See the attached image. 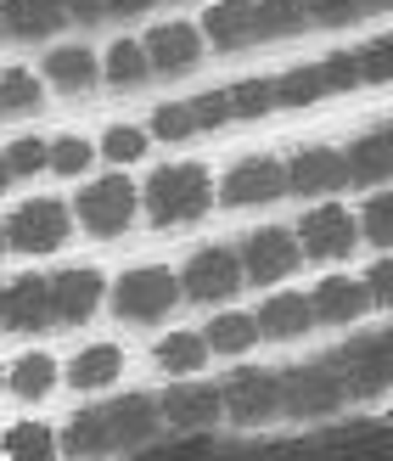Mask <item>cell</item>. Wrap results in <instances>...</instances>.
<instances>
[{"instance_id": "1", "label": "cell", "mask_w": 393, "mask_h": 461, "mask_svg": "<svg viewBox=\"0 0 393 461\" xmlns=\"http://www.w3.org/2000/svg\"><path fill=\"white\" fill-rule=\"evenodd\" d=\"M157 428H164V417H157V400L147 394H124L112 405H90L79 411L74 422H67L62 433V450L79 456V461H102L112 450H147L157 439Z\"/></svg>"}, {"instance_id": "2", "label": "cell", "mask_w": 393, "mask_h": 461, "mask_svg": "<svg viewBox=\"0 0 393 461\" xmlns=\"http://www.w3.org/2000/svg\"><path fill=\"white\" fill-rule=\"evenodd\" d=\"M147 214L152 225H186L208 209V197H214V186H208V169L202 164H164L152 180H147Z\"/></svg>"}, {"instance_id": "3", "label": "cell", "mask_w": 393, "mask_h": 461, "mask_svg": "<svg viewBox=\"0 0 393 461\" xmlns=\"http://www.w3.org/2000/svg\"><path fill=\"white\" fill-rule=\"evenodd\" d=\"M174 298H180V282L169 270H130L119 276V287H112V310H119V321H130V327H152V321H164L174 310Z\"/></svg>"}, {"instance_id": "4", "label": "cell", "mask_w": 393, "mask_h": 461, "mask_svg": "<svg viewBox=\"0 0 393 461\" xmlns=\"http://www.w3.org/2000/svg\"><path fill=\"white\" fill-rule=\"evenodd\" d=\"M135 203H141V192H135L124 175H107V180H90L79 192L74 214H79V225L90 237H119V230H130V220H135Z\"/></svg>"}, {"instance_id": "5", "label": "cell", "mask_w": 393, "mask_h": 461, "mask_svg": "<svg viewBox=\"0 0 393 461\" xmlns=\"http://www.w3.org/2000/svg\"><path fill=\"white\" fill-rule=\"evenodd\" d=\"M343 394H349V388H343V372L332 360L281 377V411H287V417H326V411L343 405Z\"/></svg>"}, {"instance_id": "6", "label": "cell", "mask_w": 393, "mask_h": 461, "mask_svg": "<svg viewBox=\"0 0 393 461\" xmlns=\"http://www.w3.org/2000/svg\"><path fill=\"white\" fill-rule=\"evenodd\" d=\"M219 405L230 422H270L281 417V377L275 372H230L219 383Z\"/></svg>"}, {"instance_id": "7", "label": "cell", "mask_w": 393, "mask_h": 461, "mask_svg": "<svg viewBox=\"0 0 393 461\" xmlns=\"http://www.w3.org/2000/svg\"><path fill=\"white\" fill-rule=\"evenodd\" d=\"M67 209L57 197H34V203H22V209L0 225L6 230V248H22V253H51V248H62L67 242Z\"/></svg>"}, {"instance_id": "8", "label": "cell", "mask_w": 393, "mask_h": 461, "mask_svg": "<svg viewBox=\"0 0 393 461\" xmlns=\"http://www.w3.org/2000/svg\"><path fill=\"white\" fill-rule=\"evenodd\" d=\"M242 287V259L230 248H202L192 253V265L180 270V293L192 298V304H219Z\"/></svg>"}, {"instance_id": "9", "label": "cell", "mask_w": 393, "mask_h": 461, "mask_svg": "<svg viewBox=\"0 0 393 461\" xmlns=\"http://www.w3.org/2000/svg\"><path fill=\"white\" fill-rule=\"evenodd\" d=\"M332 366L343 372V388H349V394H377V388L393 383V343H388V332L360 338L349 349H337Z\"/></svg>"}, {"instance_id": "10", "label": "cell", "mask_w": 393, "mask_h": 461, "mask_svg": "<svg viewBox=\"0 0 393 461\" xmlns=\"http://www.w3.org/2000/svg\"><path fill=\"white\" fill-rule=\"evenodd\" d=\"M360 242V220L343 214V209H309L304 220H298V248L309 253V259H349Z\"/></svg>"}, {"instance_id": "11", "label": "cell", "mask_w": 393, "mask_h": 461, "mask_svg": "<svg viewBox=\"0 0 393 461\" xmlns=\"http://www.w3.org/2000/svg\"><path fill=\"white\" fill-rule=\"evenodd\" d=\"M281 192H287V164H281V158H242V164L225 175V186H219L225 209H247V203H275Z\"/></svg>"}, {"instance_id": "12", "label": "cell", "mask_w": 393, "mask_h": 461, "mask_svg": "<svg viewBox=\"0 0 393 461\" xmlns=\"http://www.w3.org/2000/svg\"><path fill=\"white\" fill-rule=\"evenodd\" d=\"M237 259H242V282H281V276L287 270H298V237H292V230H253V237L242 242V253H237Z\"/></svg>"}, {"instance_id": "13", "label": "cell", "mask_w": 393, "mask_h": 461, "mask_svg": "<svg viewBox=\"0 0 393 461\" xmlns=\"http://www.w3.org/2000/svg\"><path fill=\"white\" fill-rule=\"evenodd\" d=\"M343 186H349V158L337 147H309L287 164V192H298V197H326Z\"/></svg>"}, {"instance_id": "14", "label": "cell", "mask_w": 393, "mask_h": 461, "mask_svg": "<svg viewBox=\"0 0 393 461\" xmlns=\"http://www.w3.org/2000/svg\"><path fill=\"white\" fill-rule=\"evenodd\" d=\"M157 417L180 433H202L225 417V405H219V388H208V383H174L169 394L157 400Z\"/></svg>"}, {"instance_id": "15", "label": "cell", "mask_w": 393, "mask_h": 461, "mask_svg": "<svg viewBox=\"0 0 393 461\" xmlns=\"http://www.w3.org/2000/svg\"><path fill=\"white\" fill-rule=\"evenodd\" d=\"M141 51L152 62V74H186L202 57V29H192V23H157L141 40Z\"/></svg>"}, {"instance_id": "16", "label": "cell", "mask_w": 393, "mask_h": 461, "mask_svg": "<svg viewBox=\"0 0 393 461\" xmlns=\"http://www.w3.org/2000/svg\"><path fill=\"white\" fill-rule=\"evenodd\" d=\"M0 327L12 332H45L51 321V276H22L6 287V310H0Z\"/></svg>"}, {"instance_id": "17", "label": "cell", "mask_w": 393, "mask_h": 461, "mask_svg": "<svg viewBox=\"0 0 393 461\" xmlns=\"http://www.w3.org/2000/svg\"><path fill=\"white\" fill-rule=\"evenodd\" d=\"M102 304V276L96 270H62L51 276V321L57 327H79Z\"/></svg>"}, {"instance_id": "18", "label": "cell", "mask_w": 393, "mask_h": 461, "mask_svg": "<svg viewBox=\"0 0 393 461\" xmlns=\"http://www.w3.org/2000/svg\"><path fill=\"white\" fill-rule=\"evenodd\" d=\"M67 23L62 0H0V34L6 40H45Z\"/></svg>"}, {"instance_id": "19", "label": "cell", "mask_w": 393, "mask_h": 461, "mask_svg": "<svg viewBox=\"0 0 393 461\" xmlns=\"http://www.w3.org/2000/svg\"><path fill=\"white\" fill-rule=\"evenodd\" d=\"M208 29L202 40L219 45V51H242V45L259 40V12H253V0H219V6H208Z\"/></svg>"}, {"instance_id": "20", "label": "cell", "mask_w": 393, "mask_h": 461, "mask_svg": "<svg viewBox=\"0 0 393 461\" xmlns=\"http://www.w3.org/2000/svg\"><path fill=\"white\" fill-rule=\"evenodd\" d=\"M309 310H315V321H326V327H343V321H360L371 310V293H365V282H349V276H326V282L309 293Z\"/></svg>"}, {"instance_id": "21", "label": "cell", "mask_w": 393, "mask_h": 461, "mask_svg": "<svg viewBox=\"0 0 393 461\" xmlns=\"http://www.w3.org/2000/svg\"><path fill=\"white\" fill-rule=\"evenodd\" d=\"M343 158H349V180H360V186H377V180H388V175H393V124L360 135V141L343 152Z\"/></svg>"}, {"instance_id": "22", "label": "cell", "mask_w": 393, "mask_h": 461, "mask_svg": "<svg viewBox=\"0 0 393 461\" xmlns=\"http://www.w3.org/2000/svg\"><path fill=\"white\" fill-rule=\"evenodd\" d=\"M253 327H259V338H304L315 327V310H309L304 293H281L253 315Z\"/></svg>"}, {"instance_id": "23", "label": "cell", "mask_w": 393, "mask_h": 461, "mask_svg": "<svg viewBox=\"0 0 393 461\" xmlns=\"http://www.w3.org/2000/svg\"><path fill=\"white\" fill-rule=\"evenodd\" d=\"M45 79H51L57 90H74V96H79V90H90L102 79V62L90 57L85 45H62V51L45 57Z\"/></svg>"}, {"instance_id": "24", "label": "cell", "mask_w": 393, "mask_h": 461, "mask_svg": "<svg viewBox=\"0 0 393 461\" xmlns=\"http://www.w3.org/2000/svg\"><path fill=\"white\" fill-rule=\"evenodd\" d=\"M119 372H124V355L112 349V343H96V349L74 355L67 383H74V388H107V383H119Z\"/></svg>"}, {"instance_id": "25", "label": "cell", "mask_w": 393, "mask_h": 461, "mask_svg": "<svg viewBox=\"0 0 393 461\" xmlns=\"http://www.w3.org/2000/svg\"><path fill=\"white\" fill-rule=\"evenodd\" d=\"M102 79L119 85V90H141V85L152 79V62H147V51H141V40H119V45H112Z\"/></svg>"}, {"instance_id": "26", "label": "cell", "mask_w": 393, "mask_h": 461, "mask_svg": "<svg viewBox=\"0 0 393 461\" xmlns=\"http://www.w3.org/2000/svg\"><path fill=\"white\" fill-rule=\"evenodd\" d=\"M253 12H259V40H287L298 29H309L304 0H253Z\"/></svg>"}, {"instance_id": "27", "label": "cell", "mask_w": 393, "mask_h": 461, "mask_svg": "<svg viewBox=\"0 0 393 461\" xmlns=\"http://www.w3.org/2000/svg\"><path fill=\"white\" fill-rule=\"evenodd\" d=\"M304 6H309V29H337V23H360V17L388 12L393 0H304Z\"/></svg>"}, {"instance_id": "28", "label": "cell", "mask_w": 393, "mask_h": 461, "mask_svg": "<svg viewBox=\"0 0 393 461\" xmlns=\"http://www.w3.org/2000/svg\"><path fill=\"white\" fill-rule=\"evenodd\" d=\"M51 383H57L51 355H22L12 372H6V388H12V394H22V400H45V394H51Z\"/></svg>"}, {"instance_id": "29", "label": "cell", "mask_w": 393, "mask_h": 461, "mask_svg": "<svg viewBox=\"0 0 393 461\" xmlns=\"http://www.w3.org/2000/svg\"><path fill=\"white\" fill-rule=\"evenodd\" d=\"M152 355H157V366H164V372L186 377V372H197V366L208 360V343H202V332H174V338L157 343Z\"/></svg>"}, {"instance_id": "30", "label": "cell", "mask_w": 393, "mask_h": 461, "mask_svg": "<svg viewBox=\"0 0 393 461\" xmlns=\"http://www.w3.org/2000/svg\"><path fill=\"white\" fill-rule=\"evenodd\" d=\"M253 338H259L253 315H219V321H208V332H202V343H208L214 355H242Z\"/></svg>"}, {"instance_id": "31", "label": "cell", "mask_w": 393, "mask_h": 461, "mask_svg": "<svg viewBox=\"0 0 393 461\" xmlns=\"http://www.w3.org/2000/svg\"><path fill=\"white\" fill-rule=\"evenodd\" d=\"M6 456L12 461H57V433L40 422H17L6 433Z\"/></svg>"}, {"instance_id": "32", "label": "cell", "mask_w": 393, "mask_h": 461, "mask_svg": "<svg viewBox=\"0 0 393 461\" xmlns=\"http://www.w3.org/2000/svg\"><path fill=\"white\" fill-rule=\"evenodd\" d=\"M40 107V79L29 68H6L0 74V113H34Z\"/></svg>"}, {"instance_id": "33", "label": "cell", "mask_w": 393, "mask_h": 461, "mask_svg": "<svg viewBox=\"0 0 393 461\" xmlns=\"http://www.w3.org/2000/svg\"><path fill=\"white\" fill-rule=\"evenodd\" d=\"M360 237L371 248H393V192H377L360 214Z\"/></svg>"}, {"instance_id": "34", "label": "cell", "mask_w": 393, "mask_h": 461, "mask_svg": "<svg viewBox=\"0 0 393 461\" xmlns=\"http://www.w3.org/2000/svg\"><path fill=\"white\" fill-rule=\"evenodd\" d=\"M90 158H96V147H90V141H79V135H62V141H51V152H45V169H57V175H85Z\"/></svg>"}, {"instance_id": "35", "label": "cell", "mask_w": 393, "mask_h": 461, "mask_svg": "<svg viewBox=\"0 0 393 461\" xmlns=\"http://www.w3.org/2000/svg\"><path fill=\"white\" fill-rule=\"evenodd\" d=\"M152 135H157V141H186V135H197V113H192V102L157 107V113H152Z\"/></svg>"}, {"instance_id": "36", "label": "cell", "mask_w": 393, "mask_h": 461, "mask_svg": "<svg viewBox=\"0 0 393 461\" xmlns=\"http://www.w3.org/2000/svg\"><path fill=\"white\" fill-rule=\"evenodd\" d=\"M354 74L360 85H377V79H393V34L388 40H371L354 51Z\"/></svg>"}, {"instance_id": "37", "label": "cell", "mask_w": 393, "mask_h": 461, "mask_svg": "<svg viewBox=\"0 0 393 461\" xmlns=\"http://www.w3.org/2000/svg\"><path fill=\"white\" fill-rule=\"evenodd\" d=\"M45 152H51V141H40V135H22V141H12L0 158H6V175L17 180V175H40V169H45Z\"/></svg>"}, {"instance_id": "38", "label": "cell", "mask_w": 393, "mask_h": 461, "mask_svg": "<svg viewBox=\"0 0 393 461\" xmlns=\"http://www.w3.org/2000/svg\"><path fill=\"white\" fill-rule=\"evenodd\" d=\"M102 152L112 158V164H130V158H141V152H147V130H135V124H112V130H107V141H102Z\"/></svg>"}, {"instance_id": "39", "label": "cell", "mask_w": 393, "mask_h": 461, "mask_svg": "<svg viewBox=\"0 0 393 461\" xmlns=\"http://www.w3.org/2000/svg\"><path fill=\"white\" fill-rule=\"evenodd\" d=\"M365 293H371V304H388V310H393V259L371 265V276H365Z\"/></svg>"}, {"instance_id": "40", "label": "cell", "mask_w": 393, "mask_h": 461, "mask_svg": "<svg viewBox=\"0 0 393 461\" xmlns=\"http://www.w3.org/2000/svg\"><path fill=\"white\" fill-rule=\"evenodd\" d=\"M62 12H74V17H102L107 0H62Z\"/></svg>"}, {"instance_id": "41", "label": "cell", "mask_w": 393, "mask_h": 461, "mask_svg": "<svg viewBox=\"0 0 393 461\" xmlns=\"http://www.w3.org/2000/svg\"><path fill=\"white\" fill-rule=\"evenodd\" d=\"M147 6H157V0H107L112 17H135V12H147Z\"/></svg>"}, {"instance_id": "42", "label": "cell", "mask_w": 393, "mask_h": 461, "mask_svg": "<svg viewBox=\"0 0 393 461\" xmlns=\"http://www.w3.org/2000/svg\"><path fill=\"white\" fill-rule=\"evenodd\" d=\"M12 186V175H6V158H0V192H6Z\"/></svg>"}, {"instance_id": "43", "label": "cell", "mask_w": 393, "mask_h": 461, "mask_svg": "<svg viewBox=\"0 0 393 461\" xmlns=\"http://www.w3.org/2000/svg\"><path fill=\"white\" fill-rule=\"evenodd\" d=\"M0 253H6V230H0Z\"/></svg>"}, {"instance_id": "44", "label": "cell", "mask_w": 393, "mask_h": 461, "mask_svg": "<svg viewBox=\"0 0 393 461\" xmlns=\"http://www.w3.org/2000/svg\"><path fill=\"white\" fill-rule=\"evenodd\" d=\"M0 310H6V287H0Z\"/></svg>"}, {"instance_id": "45", "label": "cell", "mask_w": 393, "mask_h": 461, "mask_svg": "<svg viewBox=\"0 0 393 461\" xmlns=\"http://www.w3.org/2000/svg\"><path fill=\"white\" fill-rule=\"evenodd\" d=\"M388 445H393V422H388Z\"/></svg>"}, {"instance_id": "46", "label": "cell", "mask_w": 393, "mask_h": 461, "mask_svg": "<svg viewBox=\"0 0 393 461\" xmlns=\"http://www.w3.org/2000/svg\"><path fill=\"white\" fill-rule=\"evenodd\" d=\"M0 388H6V372H0Z\"/></svg>"}, {"instance_id": "47", "label": "cell", "mask_w": 393, "mask_h": 461, "mask_svg": "<svg viewBox=\"0 0 393 461\" xmlns=\"http://www.w3.org/2000/svg\"><path fill=\"white\" fill-rule=\"evenodd\" d=\"M388 343H393V332H388Z\"/></svg>"}]
</instances>
